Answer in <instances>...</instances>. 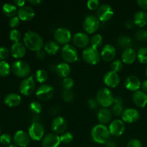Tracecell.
Wrapping results in <instances>:
<instances>
[{
  "label": "cell",
  "instance_id": "26",
  "mask_svg": "<svg viewBox=\"0 0 147 147\" xmlns=\"http://www.w3.org/2000/svg\"><path fill=\"white\" fill-rule=\"evenodd\" d=\"M112 115L113 113L109 109H108L107 108H102L99 109L98 111L97 119L100 123L105 125L111 121L112 119Z\"/></svg>",
  "mask_w": 147,
  "mask_h": 147
},
{
  "label": "cell",
  "instance_id": "30",
  "mask_svg": "<svg viewBox=\"0 0 147 147\" xmlns=\"http://www.w3.org/2000/svg\"><path fill=\"white\" fill-rule=\"evenodd\" d=\"M44 50L47 54L54 55L59 52L60 46H59L58 43L56 42L55 41L50 40V41L47 42L45 45H44Z\"/></svg>",
  "mask_w": 147,
  "mask_h": 147
},
{
  "label": "cell",
  "instance_id": "36",
  "mask_svg": "<svg viewBox=\"0 0 147 147\" xmlns=\"http://www.w3.org/2000/svg\"><path fill=\"white\" fill-rule=\"evenodd\" d=\"M137 59L142 64L147 63V47H141L138 50Z\"/></svg>",
  "mask_w": 147,
  "mask_h": 147
},
{
  "label": "cell",
  "instance_id": "46",
  "mask_svg": "<svg viewBox=\"0 0 147 147\" xmlns=\"http://www.w3.org/2000/svg\"><path fill=\"white\" fill-rule=\"evenodd\" d=\"M87 7L90 10H96L100 7V2L98 0H89L87 2Z\"/></svg>",
  "mask_w": 147,
  "mask_h": 147
},
{
  "label": "cell",
  "instance_id": "33",
  "mask_svg": "<svg viewBox=\"0 0 147 147\" xmlns=\"http://www.w3.org/2000/svg\"><path fill=\"white\" fill-rule=\"evenodd\" d=\"M117 42L119 45L121 46V47L124 48L126 50V49L131 47L132 45V40L129 36L123 35L118 39Z\"/></svg>",
  "mask_w": 147,
  "mask_h": 147
},
{
  "label": "cell",
  "instance_id": "22",
  "mask_svg": "<svg viewBox=\"0 0 147 147\" xmlns=\"http://www.w3.org/2000/svg\"><path fill=\"white\" fill-rule=\"evenodd\" d=\"M27 47L24 43L19 42L12 45L11 47V54L13 57L16 59H21L26 55Z\"/></svg>",
  "mask_w": 147,
  "mask_h": 147
},
{
  "label": "cell",
  "instance_id": "49",
  "mask_svg": "<svg viewBox=\"0 0 147 147\" xmlns=\"http://www.w3.org/2000/svg\"><path fill=\"white\" fill-rule=\"evenodd\" d=\"M127 147H142V142L136 139H132L128 142Z\"/></svg>",
  "mask_w": 147,
  "mask_h": 147
},
{
  "label": "cell",
  "instance_id": "28",
  "mask_svg": "<svg viewBox=\"0 0 147 147\" xmlns=\"http://www.w3.org/2000/svg\"><path fill=\"white\" fill-rule=\"evenodd\" d=\"M134 23L139 27H144L147 24V13L144 11H139L136 12L134 17Z\"/></svg>",
  "mask_w": 147,
  "mask_h": 147
},
{
  "label": "cell",
  "instance_id": "3",
  "mask_svg": "<svg viewBox=\"0 0 147 147\" xmlns=\"http://www.w3.org/2000/svg\"><path fill=\"white\" fill-rule=\"evenodd\" d=\"M114 98L111 91L107 88H100L96 95V100L98 103L103 108H108L113 106Z\"/></svg>",
  "mask_w": 147,
  "mask_h": 147
},
{
  "label": "cell",
  "instance_id": "1",
  "mask_svg": "<svg viewBox=\"0 0 147 147\" xmlns=\"http://www.w3.org/2000/svg\"><path fill=\"white\" fill-rule=\"evenodd\" d=\"M23 43L27 49L32 51L37 52L42 50L44 46L43 39L38 33L33 31H29L24 34Z\"/></svg>",
  "mask_w": 147,
  "mask_h": 147
},
{
  "label": "cell",
  "instance_id": "48",
  "mask_svg": "<svg viewBox=\"0 0 147 147\" xmlns=\"http://www.w3.org/2000/svg\"><path fill=\"white\" fill-rule=\"evenodd\" d=\"M135 37L139 40H145L147 38V32L146 30H139L135 34Z\"/></svg>",
  "mask_w": 147,
  "mask_h": 147
},
{
  "label": "cell",
  "instance_id": "23",
  "mask_svg": "<svg viewBox=\"0 0 147 147\" xmlns=\"http://www.w3.org/2000/svg\"><path fill=\"white\" fill-rule=\"evenodd\" d=\"M125 86L130 91L136 92L142 87V83L137 76H129L125 80Z\"/></svg>",
  "mask_w": 147,
  "mask_h": 147
},
{
  "label": "cell",
  "instance_id": "52",
  "mask_svg": "<svg viewBox=\"0 0 147 147\" xmlns=\"http://www.w3.org/2000/svg\"><path fill=\"white\" fill-rule=\"evenodd\" d=\"M46 56V53L45 52V50H40L39 51L36 52V57L37 59H40V60H43V59Z\"/></svg>",
  "mask_w": 147,
  "mask_h": 147
},
{
  "label": "cell",
  "instance_id": "27",
  "mask_svg": "<svg viewBox=\"0 0 147 147\" xmlns=\"http://www.w3.org/2000/svg\"><path fill=\"white\" fill-rule=\"evenodd\" d=\"M4 103L9 107H17L21 103V96L17 93H9L4 98Z\"/></svg>",
  "mask_w": 147,
  "mask_h": 147
},
{
  "label": "cell",
  "instance_id": "32",
  "mask_svg": "<svg viewBox=\"0 0 147 147\" xmlns=\"http://www.w3.org/2000/svg\"><path fill=\"white\" fill-rule=\"evenodd\" d=\"M47 78H48L47 73L43 69H39L34 74V80L40 83H44L45 82L47 81Z\"/></svg>",
  "mask_w": 147,
  "mask_h": 147
},
{
  "label": "cell",
  "instance_id": "11",
  "mask_svg": "<svg viewBox=\"0 0 147 147\" xmlns=\"http://www.w3.org/2000/svg\"><path fill=\"white\" fill-rule=\"evenodd\" d=\"M36 96L40 100L45 101L52 98L54 95V88L49 84H42L37 89Z\"/></svg>",
  "mask_w": 147,
  "mask_h": 147
},
{
  "label": "cell",
  "instance_id": "37",
  "mask_svg": "<svg viewBox=\"0 0 147 147\" xmlns=\"http://www.w3.org/2000/svg\"><path fill=\"white\" fill-rule=\"evenodd\" d=\"M30 110L33 114L38 115L42 111V106L39 102L33 101L30 105Z\"/></svg>",
  "mask_w": 147,
  "mask_h": 147
},
{
  "label": "cell",
  "instance_id": "14",
  "mask_svg": "<svg viewBox=\"0 0 147 147\" xmlns=\"http://www.w3.org/2000/svg\"><path fill=\"white\" fill-rule=\"evenodd\" d=\"M109 130L111 135L113 136H120L125 131L124 122L120 119H116L111 122L109 126Z\"/></svg>",
  "mask_w": 147,
  "mask_h": 147
},
{
  "label": "cell",
  "instance_id": "9",
  "mask_svg": "<svg viewBox=\"0 0 147 147\" xmlns=\"http://www.w3.org/2000/svg\"><path fill=\"white\" fill-rule=\"evenodd\" d=\"M100 27V21L97 17L94 15H88L85 18L83 23V30L88 34H93L98 30Z\"/></svg>",
  "mask_w": 147,
  "mask_h": 147
},
{
  "label": "cell",
  "instance_id": "40",
  "mask_svg": "<svg viewBox=\"0 0 147 147\" xmlns=\"http://www.w3.org/2000/svg\"><path fill=\"white\" fill-rule=\"evenodd\" d=\"M122 67H123V62L119 59L113 60L111 64V68L112 71L116 72L117 73L118 72L121 70Z\"/></svg>",
  "mask_w": 147,
  "mask_h": 147
},
{
  "label": "cell",
  "instance_id": "45",
  "mask_svg": "<svg viewBox=\"0 0 147 147\" xmlns=\"http://www.w3.org/2000/svg\"><path fill=\"white\" fill-rule=\"evenodd\" d=\"M9 55V51L5 47H0V61H4L7 58H8Z\"/></svg>",
  "mask_w": 147,
  "mask_h": 147
},
{
  "label": "cell",
  "instance_id": "62",
  "mask_svg": "<svg viewBox=\"0 0 147 147\" xmlns=\"http://www.w3.org/2000/svg\"><path fill=\"white\" fill-rule=\"evenodd\" d=\"M146 40H147V38H146Z\"/></svg>",
  "mask_w": 147,
  "mask_h": 147
},
{
  "label": "cell",
  "instance_id": "58",
  "mask_svg": "<svg viewBox=\"0 0 147 147\" xmlns=\"http://www.w3.org/2000/svg\"><path fill=\"white\" fill-rule=\"evenodd\" d=\"M28 2L32 4H34V5H38L42 2V1H40V0H30V1H28Z\"/></svg>",
  "mask_w": 147,
  "mask_h": 147
},
{
  "label": "cell",
  "instance_id": "17",
  "mask_svg": "<svg viewBox=\"0 0 147 147\" xmlns=\"http://www.w3.org/2000/svg\"><path fill=\"white\" fill-rule=\"evenodd\" d=\"M75 45L79 48H86L90 43V38L85 32H77L73 37Z\"/></svg>",
  "mask_w": 147,
  "mask_h": 147
},
{
  "label": "cell",
  "instance_id": "24",
  "mask_svg": "<svg viewBox=\"0 0 147 147\" xmlns=\"http://www.w3.org/2000/svg\"><path fill=\"white\" fill-rule=\"evenodd\" d=\"M137 57V53L132 47L123 50L121 55V61L123 63L131 65L134 63Z\"/></svg>",
  "mask_w": 147,
  "mask_h": 147
},
{
  "label": "cell",
  "instance_id": "10",
  "mask_svg": "<svg viewBox=\"0 0 147 147\" xmlns=\"http://www.w3.org/2000/svg\"><path fill=\"white\" fill-rule=\"evenodd\" d=\"M54 38L57 43L65 45L71 40L72 34L68 29L65 27H59L55 31Z\"/></svg>",
  "mask_w": 147,
  "mask_h": 147
},
{
  "label": "cell",
  "instance_id": "55",
  "mask_svg": "<svg viewBox=\"0 0 147 147\" xmlns=\"http://www.w3.org/2000/svg\"><path fill=\"white\" fill-rule=\"evenodd\" d=\"M105 144H106V147H117L116 144L114 142H113V141H111V140H109V142H106Z\"/></svg>",
  "mask_w": 147,
  "mask_h": 147
},
{
  "label": "cell",
  "instance_id": "31",
  "mask_svg": "<svg viewBox=\"0 0 147 147\" xmlns=\"http://www.w3.org/2000/svg\"><path fill=\"white\" fill-rule=\"evenodd\" d=\"M17 9L14 4L10 3H6L2 7V11L4 15L8 17H13L17 13Z\"/></svg>",
  "mask_w": 147,
  "mask_h": 147
},
{
  "label": "cell",
  "instance_id": "21",
  "mask_svg": "<svg viewBox=\"0 0 147 147\" xmlns=\"http://www.w3.org/2000/svg\"><path fill=\"white\" fill-rule=\"evenodd\" d=\"M116 48L112 45L108 44L103 46L100 52V57L104 61L111 62L113 61L116 57Z\"/></svg>",
  "mask_w": 147,
  "mask_h": 147
},
{
  "label": "cell",
  "instance_id": "44",
  "mask_svg": "<svg viewBox=\"0 0 147 147\" xmlns=\"http://www.w3.org/2000/svg\"><path fill=\"white\" fill-rule=\"evenodd\" d=\"M11 136L9 134H3L0 136V143L3 145L9 146L11 144Z\"/></svg>",
  "mask_w": 147,
  "mask_h": 147
},
{
  "label": "cell",
  "instance_id": "20",
  "mask_svg": "<svg viewBox=\"0 0 147 147\" xmlns=\"http://www.w3.org/2000/svg\"><path fill=\"white\" fill-rule=\"evenodd\" d=\"M34 9L30 6H24L17 11V17L22 21H30L34 17Z\"/></svg>",
  "mask_w": 147,
  "mask_h": 147
},
{
  "label": "cell",
  "instance_id": "16",
  "mask_svg": "<svg viewBox=\"0 0 147 147\" xmlns=\"http://www.w3.org/2000/svg\"><path fill=\"white\" fill-rule=\"evenodd\" d=\"M103 82L109 88H116L120 83V77L117 73L111 70L106 73L103 78Z\"/></svg>",
  "mask_w": 147,
  "mask_h": 147
},
{
  "label": "cell",
  "instance_id": "5",
  "mask_svg": "<svg viewBox=\"0 0 147 147\" xmlns=\"http://www.w3.org/2000/svg\"><path fill=\"white\" fill-rule=\"evenodd\" d=\"M83 60L88 65H95L100 62V53H99L98 49L91 47H87L83 50L82 53Z\"/></svg>",
  "mask_w": 147,
  "mask_h": 147
},
{
  "label": "cell",
  "instance_id": "51",
  "mask_svg": "<svg viewBox=\"0 0 147 147\" xmlns=\"http://www.w3.org/2000/svg\"><path fill=\"white\" fill-rule=\"evenodd\" d=\"M138 5L144 10H147V0H138Z\"/></svg>",
  "mask_w": 147,
  "mask_h": 147
},
{
  "label": "cell",
  "instance_id": "41",
  "mask_svg": "<svg viewBox=\"0 0 147 147\" xmlns=\"http://www.w3.org/2000/svg\"><path fill=\"white\" fill-rule=\"evenodd\" d=\"M9 39L11 41L14 42V43L19 42L20 39H21V33L19 30H16V29H13L10 31Z\"/></svg>",
  "mask_w": 147,
  "mask_h": 147
},
{
  "label": "cell",
  "instance_id": "54",
  "mask_svg": "<svg viewBox=\"0 0 147 147\" xmlns=\"http://www.w3.org/2000/svg\"><path fill=\"white\" fill-rule=\"evenodd\" d=\"M14 4L15 6L19 7L20 8H21V7H24V4H25V1H24V0H15V1H14Z\"/></svg>",
  "mask_w": 147,
  "mask_h": 147
},
{
  "label": "cell",
  "instance_id": "29",
  "mask_svg": "<svg viewBox=\"0 0 147 147\" xmlns=\"http://www.w3.org/2000/svg\"><path fill=\"white\" fill-rule=\"evenodd\" d=\"M55 71L59 77L62 78H66L68 77L70 73V67L67 63H60L56 67Z\"/></svg>",
  "mask_w": 147,
  "mask_h": 147
},
{
  "label": "cell",
  "instance_id": "2",
  "mask_svg": "<svg viewBox=\"0 0 147 147\" xmlns=\"http://www.w3.org/2000/svg\"><path fill=\"white\" fill-rule=\"evenodd\" d=\"M110 136L109 128L101 123L96 125L91 130L92 139L97 144H106L109 141Z\"/></svg>",
  "mask_w": 147,
  "mask_h": 147
},
{
  "label": "cell",
  "instance_id": "56",
  "mask_svg": "<svg viewBox=\"0 0 147 147\" xmlns=\"http://www.w3.org/2000/svg\"><path fill=\"white\" fill-rule=\"evenodd\" d=\"M126 27H127L128 29H131L132 27L134 25V21H131V20H128L126 22Z\"/></svg>",
  "mask_w": 147,
  "mask_h": 147
},
{
  "label": "cell",
  "instance_id": "4",
  "mask_svg": "<svg viewBox=\"0 0 147 147\" xmlns=\"http://www.w3.org/2000/svg\"><path fill=\"white\" fill-rule=\"evenodd\" d=\"M11 69L14 75L19 78H26L29 77L31 72L30 66L27 63L23 60H17L14 62L11 66Z\"/></svg>",
  "mask_w": 147,
  "mask_h": 147
},
{
  "label": "cell",
  "instance_id": "43",
  "mask_svg": "<svg viewBox=\"0 0 147 147\" xmlns=\"http://www.w3.org/2000/svg\"><path fill=\"white\" fill-rule=\"evenodd\" d=\"M74 86V80L72 78L67 77L64 78L63 80V86L64 89L66 90H71Z\"/></svg>",
  "mask_w": 147,
  "mask_h": 147
},
{
  "label": "cell",
  "instance_id": "18",
  "mask_svg": "<svg viewBox=\"0 0 147 147\" xmlns=\"http://www.w3.org/2000/svg\"><path fill=\"white\" fill-rule=\"evenodd\" d=\"M140 117L139 111L135 109H126L121 115V119L123 122L131 123L136 122Z\"/></svg>",
  "mask_w": 147,
  "mask_h": 147
},
{
  "label": "cell",
  "instance_id": "6",
  "mask_svg": "<svg viewBox=\"0 0 147 147\" xmlns=\"http://www.w3.org/2000/svg\"><path fill=\"white\" fill-rule=\"evenodd\" d=\"M61 55L66 63H73L78 60V54L76 47L72 45L67 44L63 47Z\"/></svg>",
  "mask_w": 147,
  "mask_h": 147
},
{
  "label": "cell",
  "instance_id": "38",
  "mask_svg": "<svg viewBox=\"0 0 147 147\" xmlns=\"http://www.w3.org/2000/svg\"><path fill=\"white\" fill-rule=\"evenodd\" d=\"M62 98L63 100L67 103H70V102L73 101V98H74V93H73L72 90H66L64 89L62 93Z\"/></svg>",
  "mask_w": 147,
  "mask_h": 147
},
{
  "label": "cell",
  "instance_id": "59",
  "mask_svg": "<svg viewBox=\"0 0 147 147\" xmlns=\"http://www.w3.org/2000/svg\"><path fill=\"white\" fill-rule=\"evenodd\" d=\"M7 147H18L17 146H16L15 144H10L9 146H7Z\"/></svg>",
  "mask_w": 147,
  "mask_h": 147
},
{
  "label": "cell",
  "instance_id": "15",
  "mask_svg": "<svg viewBox=\"0 0 147 147\" xmlns=\"http://www.w3.org/2000/svg\"><path fill=\"white\" fill-rule=\"evenodd\" d=\"M51 129L56 134H63L67 129V122L65 119L61 116L55 118L51 123Z\"/></svg>",
  "mask_w": 147,
  "mask_h": 147
},
{
  "label": "cell",
  "instance_id": "60",
  "mask_svg": "<svg viewBox=\"0 0 147 147\" xmlns=\"http://www.w3.org/2000/svg\"><path fill=\"white\" fill-rule=\"evenodd\" d=\"M146 76H147V66H146Z\"/></svg>",
  "mask_w": 147,
  "mask_h": 147
},
{
  "label": "cell",
  "instance_id": "61",
  "mask_svg": "<svg viewBox=\"0 0 147 147\" xmlns=\"http://www.w3.org/2000/svg\"><path fill=\"white\" fill-rule=\"evenodd\" d=\"M0 134H1V129H0ZM0 136H1V135H0Z\"/></svg>",
  "mask_w": 147,
  "mask_h": 147
},
{
  "label": "cell",
  "instance_id": "35",
  "mask_svg": "<svg viewBox=\"0 0 147 147\" xmlns=\"http://www.w3.org/2000/svg\"><path fill=\"white\" fill-rule=\"evenodd\" d=\"M11 67L6 61H0V76L7 77L11 73Z\"/></svg>",
  "mask_w": 147,
  "mask_h": 147
},
{
  "label": "cell",
  "instance_id": "57",
  "mask_svg": "<svg viewBox=\"0 0 147 147\" xmlns=\"http://www.w3.org/2000/svg\"><path fill=\"white\" fill-rule=\"evenodd\" d=\"M142 88L144 92L147 93V79L146 80H145L142 83Z\"/></svg>",
  "mask_w": 147,
  "mask_h": 147
},
{
  "label": "cell",
  "instance_id": "12",
  "mask_svg": "<svg viewBox=\"0 0 147 147\" xmlns=\"http://www.w3.org/2000/svg\"><path fill=\"white\" fill-rule=\"evenodd\" d=\"M113 15V8L108 4L100 5L97 9V18L100 22H107L112 18Z\"/></svg>",
  "mask_w": 147,
  "mask_h": 147
},
{
  "label": "cell",
  "instance_id": "34",
  "mask_svg": "<svg viewBox=\"0 0 147 147\" xmlns=\"http://www.w3.org/2000/svg\"><path fill=\"white\" fill-rule=\"evenodd\" d=\"M103 37L99 34H95L90 38V43L91 47L97 49L103 44Z\"/></svg>",
  "mask_w": 147,
  "mask_h": 147
},
{
  "label": "cell",
  "instance_id": "42",
  "mask_svg": "<svg viewBox=\"0 0 147 147\" xmlns=\"http://www.w3.org/2000/svg\"><path fill=\"white\" fill-rule=\"evenodd\" d=\"M123 104L121 103H113V108H112V113L114 114L116 116H121L123 112Z\"/></svg>",
  "mask_w": 147,
  "mask_h": 147
},
{
  "label": "cell",
  "instance_id": "13",
  "mask_svg": "<svg viewBox=\"0 0 147 147\" xmlns=\"http://www.w3.org/2000/svg\"><path fill=\"white\" fill-rule=\"evenodd\" d=\"M30 136L27 132L22 130L17 131L14 135L13 141L16 146L20 147H27L30 143Z\"/></svg>",
  "mask_w": 147,
  "mask_h": 147
},
{
  "label": "cell",
  "instance_id": "53",
  "mask_svg": "<svg viewBox=\"0 0 147 147\" xmlns=\"http://www.w3.org/2000/svg\"><path fill=\"white\" fill-rule=\"evenodd\" d=\"M59 111H60V108H59V106H54V107L51 108V109H50V114H52L53 116H55V115L57 114L59 112Z\"/></svg>",
  "mask_w": 147,
  "mask_h": 147
},
{
  "label": "cell",
  "instance_id": "19",
  "mask_svg": "<svg viewBox=\"0 0 147 147\" xmlns=\"http://www.w3.org/2000/svg\"><path fill=\"white\" fill-rule=\"evenodd\" d=\"M60 136L55 133L47 134L43 138L42 145V147H58L60 144Z\"/></svg>",
  "mask_w": 147,
  "mask_h": 147
},
{
  "label": "cell",
  "instance_id": "25",
  "mask_svg": "<svg viewBox=\"0 0 147 147\" xmlns=\"http://www.w3.org/2000/svg\"><path fill=\"white\" fill-rule=\"evenodd\" d=\"M133 102L139 108H144L147 105V94L143 90L134 92L133 95Z\"/></svg>",
  "mask_w": 147,
  "mask_h": 147
},
{
  "label": "cell",
  "instance_id": "7",
  "mask_svg": "<svg viewBox=\"0 0 147 147\" xmlns=\"http://www.w3.org/2000/svg\"><path fill=\"white\" fill-rule=\"evenodd\" d=\"M36 88L35 80L34 79L33 76H30L29 77L24 78L22 81L20 83V92L23 96H28L34 93Z\"/></svg>",
  "mask_w": 147,
  "mask_h": 147
},
{
  "label": "cell",
  "instance_id": "47",
  "mask_svg": "<svg viewBox=\"0 0 147 147\" xmlns=\"http://www.w3.org/2000/svg\"><path fill=\"white\" fill-rule=\"evenodd\" d=\"M20 20L19 19L18 17L17 16H14V17H11L9 20V25L11 28H16V27H18L20 25Z\"/></svg>",
  "mask_w": 147,
  "mask_h": 147
},
{
  "label": "cell",
  "instance_id": "39",
  "mask_svg": "<svg viewBox=\"0 0 147 147\" xmlns=\"http://www.w3.org/2000/svg\"><path fill=\"white\" fill-rule=\"evenodd\" d=\"M60 142L64 144H70L73 140V136L70 132H65L63 133L60 136Z\"/></svg>",
  "mask_w": 147,
  "mask_h": 147
},
{
  "label": "cell",
  "instance_id": "8",
  "mask_svg": "<svg viewBox=\"0 0 147 147\" xmlns=\"http://www.w3.org/2000/svg\"><path fill=\"white\" fill-rule=\"evenodd\" d=\"M28 134L30 139L34 141H40L45 137V128L40 122H33L30 126Z\"/></svg>",
  "mask_w": 147,
  "mask_h": 147
},
{
  "label": "cell",
  "instance_id": "50",
  "mask_svg": "<svg viewBox=\"0 0 147 147\" xmlns=\"http://www.w3.org/2000/svg\"><path fill=\"white\" fill-rule=\"evenodd\" d=\"M88 107L90 108L91 110L95 111L98 109V103L96 99L94 98H90L88 101Z\"/></svg>",
  "mask_w": 147,
  "mask_h": 147
}]
</instances>
